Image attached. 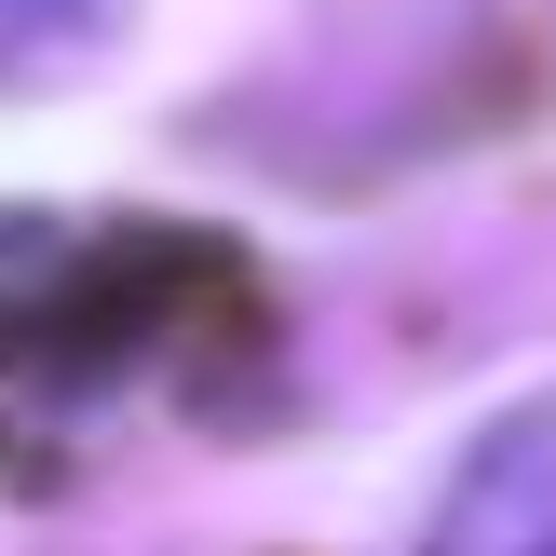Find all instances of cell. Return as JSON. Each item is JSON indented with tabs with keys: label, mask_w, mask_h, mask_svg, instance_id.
Segmentation results:
<instances>
[{
	"label": "cell",
	"mask_w": 556,
	"mask_h": 556,
	"mask_svg": "<svg viewBox=\"0 0 556 556\" xmlns=\"http://www.w3.org/2000/svg\"><path fill=\"white\" fill-rule=\"evenodd\" d=\"M217 244L204 231H109L96 258H68L54 286L0 299V421H14L27 394L41 407H81V394H123V380H150V340L177 326L190 286H217Z\"/></svg>",
	"instance_id": "1"
},
{
	"label": "cell",
	"mask_w": 556,
	"mask_h": 556,
	"mask_svg": "<svg viewBox=\"0 0 556 556\" xmlns=\"http://www.w3.org/2000/svg\"><path fill=\"white\" fill-rule=\"evenodd\" d=\"M421 556H556V394H530L503 434H476Z\"/></svg>",
	"instance_id": "2"
},
{
	"label": "cell",
	"mask_w": 556,
	"mask_h": 556,
	"mask_svg": "<svg viewBox=\"0 0 556 556\" xmlns=\"http://www.w3.org/2000/svg\"><path fill=\"white\" fill-rule=\"evenodd\" d=\"M96 14V0H0V27H14V41H41V27H81Z\"/></svg>",
	"instance_id": "3"
}]
</instances>
